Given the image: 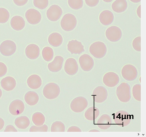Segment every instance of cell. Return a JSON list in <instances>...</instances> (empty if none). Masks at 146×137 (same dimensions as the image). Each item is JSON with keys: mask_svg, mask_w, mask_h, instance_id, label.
<instances>
[{"mask_svg": "<svg viewBox=\"0 0 146 137\" xmlns=\"http://www.w3.org/2000/svg\"><path fill=\"white\" fill-rule=\"evenodd\" d=\"M89 51L95 58L100 59L105 56L107 52V48L104 43L98 41L94 42L90 46Z\"/></svg>", "mask_w": 146, "mask_h": 137, "instance_id": "cell-1", "label": "cell"}, {"mask_svg": "<svg viewBox=\"0 0 146 137\" xmlns=\"http://www.w3.org/2000/svg\"><path fill=\"white\" fill-rule=\"evenodd\" d=\"M60 88L56 84L52 82L46 85L43 91L44 96L49 99H53L57 98L60 93Z\"/></svg>", "mask_w": 146, "mask_h": 137, "instance_id": "cell-2", "label": "cell"}, {"mask_svg": "<svg viewBox=\"0 0 146 137\" xmlns=\"http://www.w3.org/2000/svg\"><path fill=\"white\" fill-rule=\"evenodd\" d=\"M77 20L75 17L71 14H67L63 17L61 22L62 29L67 32L73 30L76 26Z\"/></svg>", "mask_w": 146, "mask_h": 137, "instance_id": "cell-3", "label": "cell"}, {"mask_svg": "<svg viewBox=\"0 0 146 137\" xmlns=\"http://www.w3.org/2000/svg\"><path fill=\"white\" fill-rule=\"evenodd\" d=\"M17 46L13 41L7 40L3 42L0 46V52L4 56H9L16 52Z\"/></svg>", "mask_w": 146, "mask_h": 137, "instance_id": "cell-4", "label": "cell"}, {"mask_svg": "<svg viewBox=\"0 0 146 137\" xmlns=\"http://www.w3.org/2000/svg\"><path fill=\"white\" fill-rule=\"evenodd\" d=\"M87 101L86 99L82 97L74 98L70 104L71 110L76 113H80L83 111L87 107Z\"/></svg>", "mask_w": 146, "mask_h": 137, "instance_id": "cell-5", "label": "cell"}, {"mask_svg": "<svg viewBox=\"0 0 146 137\" xmlns=\"http://www.w3.org/2000/svg\"><path fill=\"white\" fill-rule=\"evenodd\" d=\"M108 39L112 42H116L121 39L122 33L121 29L116 26H112L108 28L106 32Z\"/></svg>", "mask_w": 146, "mask_h": 137, "instance_id": "cell-6", "label": "cell"}, {"mask_svg": "<svg viewBox=\"0 0 146 137\" xmlns=\"http://www.w3.org/2000/svg\"><path fill=\"white\" fill-rule=\"evenodd\" d=\"M121 73L123 77L128 81H133L137 77V71L136 68L133 65L127 64L123 68Z\"/></svg>", "mask_w": 146, "mask_h": 137, "instance_id": "cell-7", "label": "cell"}, {"mask_svg": "<svg viewBox=\"0 0 146 137\" xmlns=\"http://www.w3.org/2000/svg\"><path fill=\"white\" fill-rule=\"evenodd\" d=\"M62 14V9L57 5H53L48 9L46 14L49 20L52 22H56L60 18Z\"/></svg>", "mask_w": 146, "mask_h": 137, "instance_id": "cell-8", "label": "cell"}, {"mask_svg": "<svg viewBox=\"0 0 146 137\" xmlns=\"http://www.w3.org/2000/svg\"><path fill=\"white\" fill-rule=\"evenodd\" d=\"M25 17L28 22L32 25L38 24L42 19L40 13L38 11L34 9L28 10L26 13Z\"/></svg>", "mask_w": 146, "mask_h": 137, "instance_id": "cell-9", "label": "cell"}, {"mask_svg": "<svg viewBox=\"0 0 146 137\" xmlns=\"http://www.w3.org/2000/svg\"><path fill=\"white\" fill-rule=\"evenodd\" d=\"M79 62L81 68L86 71H90L94 65L93 59L87 54H84L81 56L79 59Z\"/></svg>", "mask_w": 146, "mask_h": 137, "instance_id": "cell-10", "label": "cell"}, {"mask_svg": "<svg viewBox=\"0 0 146 137\" xmlns=\"http://www.w3.org/2000/svg\"><path fill=\"white\" fill-rule=\"evenodd\" d=\"M25 105L22 101L17 99L11 103L9 111L11 114L14 115H18L22 113L24 111Z\"/></svg>", "mask_w": 146, "mask_h": 137, "instance_id": "cell-11", "label": "cell"}, {"mask_svg": "<svg viewBox=\"0 0 146 137\" xmlns=\"http://www.w3.org/2000/svg\"><path fill=\"white\" fill-rule=\"evenodd\" d=\"M78 66L76 60L73 58H70L66 61L64 70L66 72L68 75H73L78 72Z\"/></svg>", "mask_w": 146, "mask_h": 137, "instance_id": "cell-12", "label": "cell"}, {"mask_svg": "<svg viewBox=\"0 0 146 137\" xmlns=\"http://www.w3.org/2000/svg\"><path fill=\"white\" fill-rule=\"evenodd\" d=\"M67 46L68 50L72 54H80L85 51L82 43L76 40L69 41Z\"/></svg>", "mask_w": 146, "mask_h": 137, "instance_id": "cell-13", "label": "cell"}, {"mask_svg": "<svg viewBox=\"0 0 146 137\" xmlns=\"http://www.w3.org/2000/svg\"><path fill=\"white\" fill-rule=\"evenodd\" d=\"M25 53L26 56L29 59H36L40 55V48L36 45L34 44H31L27 47L25 50Z\"/></svg>", "mask_w": 146, "mask_h": 137, "instance_id": "cell-14", "label": "cell"}, {"mask_svg": "<svg viewBox=\"0 0 146 137\" xmlns=\"http://www.w3.org/2000/svg\"><path fill=\"white\" fill-rule=\"evenodd\" d=\"M64 61L63 58L60 56L55 57L53 61L49 63L48 68L50 71L53 72H58L62 69Z\"/></svg>", "mask_w": 146, "mask_h": 137, "instance_id": "cell-15", "label": "cell"}, {"mask_svg": "<svg viewBox=\"0 0 146 137\" xmlns=\"http://www.w3.org/2000/svg\"><path fill=\"white\" fill-rule=\"evenodd\" d=\"M114 19L113 14L108 10L103 11L101 13L99 16L100 22L104 26H108L111 24Z\"/></svg>", "mask_w": 146, "mask_h": 137, "instance_id": "cell-16", "label": "cell"}, {"mask_svg": "<svg viewBox=\"0 0 146 137\" xmlns=\"http://www.w3.org/2000/svg\"><path fill=\"white\" fill-rule=\"evenodd\" d=\"M11 24L12 27L16 31H20L25 27V22L23 17L20 16H15L12 19Z\"/></svg>", "mask_w": 146, "mask_h": 137, "instance_id": "cell-17", "label": "cell"}, {"mask_svg": "<svg viewBox=\"0 0 146 137\" xmlns=\"http://www.w3.org/2000/svg\"><path fill=\"white\" fill-rule=\"evenodd\" d=\"M1 85L3 88L6 91H9L13 90L16 87V82L12 77L8 76L1 80Z\"/></svg>", "mask_w": 146, "mask_h": 137, "instance_id": "cell-18", "label": "cell"}, {"mask_svg": "<svg viewBox=\"0 0 146 137\" xmlns=\"http://www.w3.org/2000/svg\"><path fill=\"white\" fill-rule=\"evenodd\" d=\"M27 83L28 86L33 89H37L39 88L42 84V79L37 75H33L28 78Z\"/></svg>", "mask_w": 146, "mask_h": 137, "instance_id": "cell-19", "label": "cell"}, {"mask_svg": "<svg viewBox=\"0 0 146 137\" xmlns=\"http://www.w3.org/2000/svg\"><path fill=\"white\" fill-rule=\"evenodd\" d=\"M112 8L115 12L119 13L125 11L127 4L126 0H116L112 5Z\"/></svg>", "mask_w": 146, "mask_h": 137, "instance_id": "cell-20", "label": "cell"}, {"mask_svg": "<svg viewBox=\"0 0 146 137\" xmlns=\"http://www.w3.org/2000/svg\"><path fill=\"white\" fill-rule=\"evenodd\" d=\"M63 38L62 35L58 33H53L49 36L48 41L49 43L54 47H58L63 42Z\"/></svg>", "mask_w": 146, "mask_h": 137, "instance_id": "cell-21", "label": "cell"}, {"mask_svg": "<svg viewBox=\"0 0 146 137\" xmlns=\"http://www.w3.org/2000/svg\"><path fill=\"white\" fill-rule=\"evenodd\" d=\"M103 81L104 83L106 85H115L119 82V78L115 73L109 72L105 75Z\"/></svg>", "mask_w": 146, "mask_h": 137, "instance_id": "cell-22", "label": "cell"}, {"mask_svg": "<svg viewBox=\"0 0 146 137\" xmlns=\"http://www.w3.org/2000/svg\"><path fill=\"white\" fill-rule=\"evenodd\" d=\"M25 101L30 106H33L36 104L39 100V97L37 93L33 91L27 92L25 97Z\"/></svg>", "mask_w": 146, "mask_h": 137, "instance_id": "cell-23", "label": "cell"}, {"mask_svg": "<svg viewBox=\"0 0 146 137\" xmlns=\"http://www.w3.org/2000/svg\"><path fill=\"white\" fill-rule=\"evenodd\" d=\"M15 123L19 128L25 129L29 126L30 122L27 117L23 116L17 118L15 119Z\"/></svg>", "mask_w": 146, "mask_h": 137, "instance_id": "cell-24", "label": "cell"}, {"mask_svg": "<svg viewBox=\"0 0 146 137\" xmlns=\"http://www.w3.org/2000/svg\"><path fill=\"white\" fill-rule=\"evenodd\" d=\"M32 120L35 125L37 126H40L43 125L44 123L45 118L42 113L37 112L33 115Z\"/></svg>", "mask_w": 146, "mask_h": 137, "instance_id": "cell-25", "label": "cell"}, {"mask_svg": "<svg viewBox=\"0 0 146 137\" xmlns=\"http://www.w3.org/2000/svg\"><path fill=\"white\" fill-rule=\"evenodd\" d=\"M54 53L53 49L49 47H45L42 51L43 57L46 61L49 62L52 60L54 57Z\"/></svg>", "mask_w": 146, "mask_h": 137, "instance_id": "cell-26", "label": "cell"}, {"mask_svg": "<svg viewBox=\"0 0 146 137\" xmlns=\"http://www.w3.org/2000/svg\"><path fill=\"white\" fill-rule=\"evenodd\" d=\"M65 129V125L60 121L54 122L52 124L51 128L52 132H64Z\"/></svg>", "mask_w": 146, "mask_h": 137, "instance_id": "cell-27", "label": "cell"}, {"mask_svg": "<svg viewBox=\"0 0 146 137\" xmlns=\"http://www.w3.org/2000/svg\"><path fill=\"white\" fill-rule=\"evenodd\" d=\"M10 13L8 11L4 8H0V23H6L10 18Z\"/></svg>", "mask_w": 146, "mask_h": 137, "instance_id": "cell-28", "label": "cell"}, {"mask_svg": "<svg viewBox=\"0 0 146 137\" xmlns=\"http://www.w3.org/2000/svg\"><path fill=\"white\" fill-rule=\"evenodd\" d=\"M68 4L72 9L77 10L82 8L83 2V0H68Z\"/></svg>", "mask_w": 146, "mask_h": 137, "instance_id": "cell-29", "label": "cell"}, {"mask_svg": "<svg viewBox=\"0 0 146 137\" xmlns=\"http://www.w3.org/2000/svg\"><path fill=\"white\" fill-rule=\"evenodd\" d=\"M34 6L37 8L43 10L46 9L48 6V0H34Z\"/></svg>", "mask_w": 146, "mask_h": 137, "instance_id": "cell-30", "label": "cell"}, {"mask_svg": "<svg viewBox=\"0 0 146 137\" xmlns=\"http://www.w3.org/2000/svg\"><path fill=\"white\" fill-rule=\"evenodd\" d=\"M48 129V126L46 124H44L41 126H33L30 129V132H47Z\"/></svg>", "mask_w": 146, "mask_h": 137, "instance_id": "cell-31", "label": "cell"}, {"mask_svg": "<svg viewBox=\"0 0 146 137\" xmlns=\"http://www.w3.org/2000/svg\"><path fill=\"white\" fill-rule=\"evenodd\" d=\"M141 37L139 36L135 38L132 42V46L134 49L137 52L141 51Z\"/></svg>", "mask_w": 146, "mask_h": 137, "instance_id": "cell-32", "label": "cell"}, {"mask_svg": "<svg viewBox=\"0 0 146 137\" xmlns=\"http://www.w3.org/2000/svg\"><path fill=\"white\" fill-rule=\"evenodd\" d=\"M7 71V68L4 63L0 62V77L5 75Z\"/></svg>", "mask_w": 146, "mask_h": 137, "instance_id": "cell-33", "label": "cell"}, {"mask_svg": "<svg viewBox=\"0 0 146 137\" xmlns=\"http://www.w3.org/2000/svg\"><path fill=\"white\" fill-rule=\"evenodd\" d=\"M86 4L90 7H94L98 4L99 0H85Z\"/></svg>", "mask_w": 146, "mask_h": 137, "instance_id": "cell-34", "label": "cell"}, {"mask_svg": "<svg viewBox=\"0 0 146 137\" xmlns=\"http://www.w3.org/2000/svg\"><path fill=\"white\" fill-rule=\"evenodd\" d=\"M14 3L19 6H22L25 5L28 0H13Z\"/></svg>", "mask_w": 146, "mask_h": 137, "instance_id": "cell-35", "label": "cell"}, {"mask_svg": "<svg viewBox=\"0 0 146 137\" xmlns=\"http://www.w3.org/2000/svg\"><path fill=\"white\" fill-rule=\"evenodd\" d=\"M4 131L5 132H17L18 131L13 126L10 125L6 127Z\"/></svg>", "mask_w": 146, "mask_h": 137, "instance_id": "cell-36", "label": "cell"}, {"mask_svg": "<svg viewBox=\"0 0 146 137\" xmlns=\"http://www.w3.org/2000/svg\"><path fill=\"white\" fill-rule=\"evenodd\" d=\"M81 129L78 127L73 126L70 127L68 129V132H80Z\"/></svg>", "mask_w": 146, "mask_h": 137, "instance_id": "cell-37", "label": "cell"}, {"mask_svg": "<svg viewBox=\"0 0 146 137\" xmlns=\"http://www.w3.org/2000/svg\"><path fill=\"white\" fill-rule=\"evenodd\" d=\"M5 125V121L1 118L0 117V130L2 129Z\"/></svg>", "mask_w": 146, "mask_h": 137, "instance_id": "cell-38", "label": "cell"}, {"mask_svg": "<svg viewBox=\"0 0 146 137\" xmlns=\"http://www.w3.org/2000/svg\"><path fill=\"white\" fill-rule=\"evenodd\" d=\"M141 5H140L138 8L137 10V14L138 17L140 18H141Z\"/></svg>", "mask_w": 146, "mask_h": 137, "instance_id": "cell-39", "label": "cell"}, {"mask_svg": "<svg viewBox=\"0 0 146 137\" xmlns=\"http://www.w3.org/2000/svg\"><path fill=\"white\" fill-rule=\"evenodd\" d=\"M141 0H130V1L134 3H137L139 2Z\"/></svg>", "mask_w": 146, "mask_h": 137, "instance_id": "cell-40", "label": "cell"}, {"mask_svg": "<svg viewBox=\"0 0 146 137\" xmlns=\"http://www.w3.org/2000/svg\"><path fill=\"white\" fill-rule=\"evenodd\" d=\"M104 2L107 3H109L112 1L113 0H103Z\"/></svg>", "mask_w": 146, "mask_h": 137, "instance_id": "cell-41", "label": "cell"}, {"mask_svg": "<svg viewBox=\"0 0 146 137\" xmlns=\"http://www.w3.org/2000/svg\"><path fill=\"white\" fill-rule=\"evenodd\" d=\"M2 92L1 89H0V98H1V97H2Z\"/></svg>", "mask_w": 146, "mask_h": 137, "instance_id": "cell-42", "label": "cell"}]
</instances>
